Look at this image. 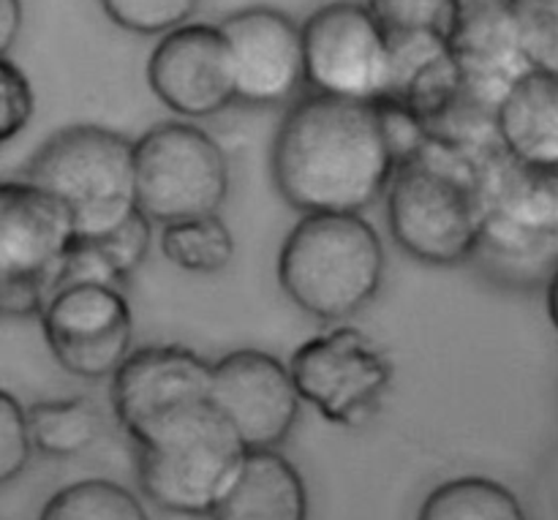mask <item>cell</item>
<instances>
[{
  "label": "cell",
  "mask_w": 558,
  "mask_h": 520,
  "mask_svg": "<svg viewBox=\"0 0 558 520\" xmlns=\"http://www.w3.org/2000/svg\"><path fill=\"white\" fill-rule=\"evenodd\" d=\"M396 172L379 104L311 93L289 109L272 142V180L303 216H360L387 194Z\"/></svg>",
  "instance_id": "obj_1"
},
{
  "label": "cell",
  "mask_w": 558,
  "mask_h": 520,
  "mask_svg": "<svg viewBox=\"0 0 558 520\" xmlns=\"http://www.w3.org/2000/svg\"><path fill=\"white\" fill-rule=\"evenodd\" d=\"M477 158L428 142L401 164L387 189L392 240L425 265L452 267L480 254L485 205Z\"/></svg>",
  "instance_id": "obj_2"
},
{
  "label": "cell",
  "mask_w": 558,
  "mask_h": 520,
  "mask_svg": "<svg viewBox=\"0 0 558 520\" xmlns=\"http://www.w3.org/2000/svg\"><path fill=\"white\" fill-rule=\"evenodd\" d=\"M385 245L357 213L303 216L278 254V281L294 305L322 322H341L376 298Z\"/></svg>",
  "instance_id": "obj_3"
},
{
  "label": "cell",
  "mask_w": 558,
  "mask_h": 520,
  "mask_svg": "<svg viewBox=\"0 0 558 520\" xmlns=\"http://www.w3.org/2000/svg\"><path fill=\"white\" fill-rule=\"evenodd\" d=\"M25 180L58 196L80 238H104L140 213L136 142L104 125H69L33 156Z\"/></svg>",
  "instance_id": "obj_4"
},
{
  "label": "cell",
  "mask_w": 558,
  "mask_h": 520,
  "mask_svg": "<svg viewBox=\"0 0 558 520\" xmlns=\"http://www.w3.org/2000/svg\"><path fill=\"white\" fill-rule=\"evenodd\" d=\"M136 450L145 496L178 516H213L251 452L210 403L169 423Z\"/></svg>",
  "instance_id": "obj_5"
},
{
  "label": "cell",
  "mask_w": 558,
  "mask_h": 520,
  "mask_svg": "<svg viewBox=\"0 0 558 520\" xmlns=\"http://www.w3.org/2000/svg\"><path fill=\"white\" fill-rule=\"evenodd\" d=\"M140 213L153 223L216 216L229 194L223 147L194 123H158L136 140Z\"/></svg>",
  "instance_id": "obj_6"
},
{
  "label": "cell",
  "mask_w": 558,
  "mask_h": 520,
  "mask_svg": "<svg viewBox=\"0 0 558 520\" xmlns=\"http://www.w3.org/2000/svg\"><path fill=\"white\" fill-rule=\"evenodd\" d=\"M477 174L485 205L483 249L556 273L558 167L518 161L499 145L477 158Z\"/></svg>",
  "instance_id": "obj_7"
},
{
  "label": "cell",
  "mask_w": 558,
  "mask_h": 520,
  "mask_svg": "<svg viewBox=\"0 0 558 520\" xmlns=\"http://www.w3.org/2000/svg\"><path fill=\"white\" fill-rule=\"evenodd\" d=\"M305 85L322 96L379 104L396 85V49L365 3L332 0L303 22Z\"/></svg>",
  "instance_id": "obj_8"
},
{
  "label": "cell",
  "mask_w": 558,
  "mask_h": 520,
  "mask_svg": "<svg viewBox=\"0 0 558 520\" xmlns=\"http://www.w3.org/2000/svg\"><path fill=\"white\" fill-rule=\"evenodd\" d=\"M300 398L327 423H368L392 385V363L365 332L336 327L308 338L289 360Z\"/></svg>",
  "instance_id": "obj_9"
},
{
  "label": "cell",
  "mask_w": 558,
  "mask_h": 520,
  "mask_svg": "<svg viewBox=\"0 0 558 520\" xmlns=\"http://www.w3.org/2000/svg\"><path fill=\"white\" fill-rule=\"evenodd\" d=\"M213 368L191 349L156 343L131 352L112 376V412L136 447L183 414L210 403Z\"/></svg>",
  "instance_id": "obj_10"
},
{
  "label": "cell",
  "mask_w": 558,
  "mask_h": 520,
  "mask_svg": "<svg viewBox=\"0 0 558 520\" xmlns=\"http://www.w3.org/2000/svg\"><path fill=\"white\" fill-rule=\"evenodd\" d=\"M41 325L49 352L80 379H112L134 352V316L120 289L96 283L60 289Z\"/></svg>",
  "instance_id": "obj_11"
},
{
  "label": "cell",
  "mask_w": 558,
  "mask_h": 520,
  "mask_svg": "<svg viewBox=\"0 0 558 520\" xmlns=\"http://www.w3.org/2000/svg\"><path fill=\"white\" fill-rule=\"evenodd\" d=\"M300 403L289 365L259 349H238L213 368L210 407L248 450H278L298 423Z\"/></svg>",
  "instance_id": "obj_12"
},
{
  "label": "cell",
  "mask_w": 558,
  "mask_h": 520,
  "mask_svg": "<svg viewBox=\"0 0 558 520\" xmlns=\"http://www.w3.org/2000/svg\"><path fill=\"white\" fill-rule=\"evenodd\" d=\"M147 85L183 118H213L238 101L234 60L218 25H189L158 38L147 60Z\"/></svg>",
  "instance_id": "obj_13"
},
{
  "label": "cell",
  "mask_w": 558,
  "mask_h": 520,
  "mask_svg": "<svg viewBox=\"0 0 558 520\" xmlns=\"http://www.w3.org/2000/svg\"><path fill=\"white\" fill-rule=\"evenodd\" d=\"M80 240L69 207L31 180L0 185V276L60 289L65 259Z\"/></svg>",
  "instance_id": "obj_14"
},
{
  "label": "cell",
  "mask_w": 558,
  "mask_h": 520,
  "mask_svg": "<svg viewBox=\"0 0 558 520\" xmlns=\"http://www.w3.org/2000/svg\"><path fill=\"white\" fill-rule=\"evenodd\" d=\"M218 27L232 49L238 101L276 107L298 93L305 82L303 22L281 9L251 5L223 16Z\"/></svg>",
  "instance_id": "obj_15"
},
{
  "label": "cell",
  "mask_w": 558,
  "mask_h": 520,
  "mask_svg": "<svg viewBox=\"0 0 558 520\" xmlns=\"http://www.w3.org/2000/svg\"><path fill=\"white\" fill-rule=\"evenodd\" d=\"M450 52L466 85L496 107L534 69L523 49L512 0H458Z\"/></svg>",
  "instance_id": "obj_16"
},
{
  "label": "cell",
  "mask_w": 558,
  "mask_h": 520,
  "mask_svg": "<svg viewBox=\"0 0 558 520\" xmlns=\"http://www.w3.org/2000/svg\"><path fill=\"white\" fill-rule=\"evenodd\" d=\"M499 142L518 161L558 167V74L532 69L499 104Z\"/></svg>",
  "instance_id": "obj_17"
},
{
  "label": "cell",
  "mask_w": 558,
  "mask_h": 520,
  "mask_svg": "<svg viewBox=\"0 0 558 520\" xmlns=\"http://www.w3.org/2000/svg\"><path fill=\"white\" fill-rule=\"evenodd\" d=\"M213 520H308V488L278 450H251Z\"/></svg>",
  "instance_id": "obj_18"
},
{
  "label": "cell",
  "mask_w": 558,
  "mask_h": 520,
  "mask_svg": "<svg viewBox=\"0 0 558 520\" xmlns=\"http://www.w3.org/2000/svg\"><path fill=\"white\" fill-rule=\"evenodd\" d=\"M33 450L47 458H74L96 445L104 431V412L90 398H58L27 409Z\"/></svg>",
  "instance_id": "obj_19"
},
{
  "label": "cell",
  "mask_w": 558,
  "mask_h": 520,
  "mask_svg": "<svg viewBox=\"0 0 558 520\" xmlns=\"http://www.w3.org/2000/svg\"><path fill=\"white\" fill-rule=\"evenodd\" d=\"M417 520H529L507 485L490 477H456L425 496Z\"/></svg>",
  "instance_id": "obj_20"
},
{
  "label": "cell",
  "mask_w": 558,
  "mask_h": 520,
  "mask_svg": "<svg viewBox=\"0 0 558 520\" xmlns=\"http://www.w3.org/2000/svg\"><path fill=\"white\" fill-rule=\"evenodd\" d=\"M161 251L174 267L189 273H221L234 259V238L223 218L202 216L163 227Z\"/></svg>",
  "instance_id": "obj_21"
},
{
  "label": "cell",
  "mask_w": 558,
  "mask_h": 520,
  "mask_svg": "<svg viewBox=\"0 0 558 520\" xmlns=\"http://www.w3.org/2000/svg\"><path fill=\"white\" fill-rule=\"evenodd\" d=\"M390 41L450 44L458 25V0H363Z\"/></svg>",
  "instance_id": "obj_22"
},
{
  "label": "cell",
  "mask_w": 558,
  "mask_h": 520,
  "mask_svg": "<svg viewBox=\"0 0 558 520\" xmlns=\"http://www.w3.org/2000/svg\"><path fill=\"white\" fill-rule=\"evenodd\" d=\"M38 520H147V512L123 485L82 480L58 491L44 505Z\"/></svg>",
  "instance_id": "obj_23"
},
{
  "label": "cell",
  "mask_w": 558,
  "mask_h": 520,
  "mask_svg": "<svg viewBox=\"0 0 558 520\" xmlns=\"http://www.w3.org/2000/svg\"><path fill=\"white\" fill-rule=\"evenodd\" d=\"M202 0H98L118 27L140 36H167L189 25Z\"/></svg>",
  "instance_id": "obj_24"
},
{
  "label": "cell",
  "mask_w": 558,
  "mask_h": 520,
  "mask_svg": "<svg viewBox=\"0 0 558 520\" xmlns=\"http://www.w3.org/2000/svg\"><path fill=\"white\" fill-rule=\"evenodd\" d=\"M512 5L532 65L558 74V0H512Z\"/></svg>",
  "instance_id": "obj_25"
},
{
  "label": "cell",
  "mask_w": 558,
  "mask_h": 520,
  "mask_svg": "<svg viewBox=\"0 0 558 520\" xmlns=\"http://www.w3.org/2000/svg\"><path fill=\"white\" fill-rule=\"evenodd\" d=\"M36 98L25 71L5 55L0 58V140L9 142L31 123Z\"/></svg>",
  "instance_id": "obj_26"
},
{
  "label": "cell",
  "mask_w": 558,
  "mask_h": 520,
  "mask_svg": "<svg viewBox=\"0 0 558 520\" xmlns=\"http://www.w3.org/2000/svg\"><path fill=\"white\" fill-rule=\"evenodd\" d=\"M33 439L27 428V409L11 392L0 396V480L11 483L31 458Z\"/></svg>",
  "instance_id": "obj_27"
},
{
  "label": "cell",
  "mask_w": 558,
  "mask_h": 520,
  "mask_svg": "<svg viewBox=\"0 0 558 520\" xmlns=\"http://www.w3.org/2000/svg\"><path fill=\"white\" fill-rule=\"evenodd\" d=\"M150 218H147L145 213H136L129 223L114 229L112 234L93 238L101 245V251L107 254V259L112 262V267L118 270V276L123 278V283H129L131 276H134V273L140 270L142 262H145L147 249H150Z\"/></svg>",
  "instance_id": "obj_28"
},
{
  "label": "cell",
  "mask_w": 558,
  "mask_h": 520,
  "mask_svg": "<svg viewBox=\"0 0 558 520\" xmlns=\"http://www.w3.org/2000/svg\"><path fill=\"white\" fill-rule=\"evenodd\" d=\"M22 31V0H0V52L9 55Z\"/></svg>",
  "instance_id": "obj_29"
},
{
  "label": "cell",
  "mask_w": 558,
  "mask_h": 520,
  "mask_svg": "<svg viewBox=\"0 0 558 520\" xmlns=\"http://www.w3.org/2000/svg\"><path fill=\"white\" fill-rule=\"evenodd\" d=\"M548 316L558 332V270L550 276V281H548Z\"/></svg>",
  "instance_id": "obj_30"
}]
</instances>
